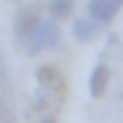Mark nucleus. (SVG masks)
<instances>
[{"instance_id":"1","label":"nucleus","mask_w":123,"mask_h":123,"mask_svg":"<svg viewBox=\"0 0 123 123\" xmlns=\"http://www.w3.org/2000/svg\"><path fill=\"white\" fill-rule=\"evenodd\" d=\"M60 26L49 17V20H40V26L34 29V34L29 37V43H26V52H29L31 57L34 55H40L43 49H57L60 46Z\"/></svg>"},{"instance_id":"2","label":"nucleus","mask_w":123,"mask_h":123,"mask_svg":"<svg viewBox=\"0 0 123 123\" xmlns=\"http://www.w3.org/2000/svg\"><path fill=\"white\" fill-rule=\"evenodd\" d=\"M40 3H29V6H20L17 14H14V40L17 43H29V37L34 34V29L40 26Z\"/></svg>"},{"instance_id":"3","label":"nucleus","mask_w":123,"mask_h":123,"mask_svg":"<svg viewBox=\"0 0 123 123\" xmlns=\"http://www.w3.org/2000/svg\"><path fill=\"white\" fill-rule=\"evenodd\" d=\"M120 9H123V0H89L86 3L89 17L97 20V23H112Z\"/></svg>"},{"instance_id":"4","label":"nucleus","mask_w":123,"mask_h":123,"mask_svg":"<svg viewBox=\"0 0 123 123\" xmlns=\"http://www.w3.org/2000/svg\"><path fill=\"white\" fill-rule=\"evenodd\" d=\"M72 34H74L77 43H92L94 37L100 34V23L92 20V17H77V20L72 23Z\"/></svg>"},{"instance_id":"5","label":"nucleus","mask_w":123,"mask_h":123,"mask_svg":"<svg viewBox=\"0 0 123 123\" xmlns=\"http://www.w3.org/2000/svg\"><path fill=\"white\" fill-rule=\"evenodd\" d=\"M109 66H103V63H97L92 69V74H89V94L92 97H100V94L106 92V86H109Z\"/></svg>"},{"instance_id":"6","label":"nucleus","mask_w":123,"mask_h":123,"mask_svg":"<svg viewBox=\"0 0 123 123\" xmlns=\"http://www.w3.org/2000/svg\"><path fill=\"white\" fill-rule=\"evenodd\" d=\"M37 83L43 89H52V92H60L63 89V77H60V72L55 66H40L37 69Z\"/></svg>"},{"instance_id":"7","label":"nucleus","mask_w":123,"mask_h":123,"mask_svg":"<svg viewBox=\"0 0 123 123\" xmlns=\"http://www.w3.org/2000/svg\"><path fill=\"white\" fill-rule=\"evenodd\" d=\"M72 12H74V0H49V17H52L55 23L69 20Z\"/></svg>"},{"instance_id":"8","label":"nucleus","mask_w":123,"mask_h":123,"mask_svg":"<svg viewBox=\"0 0 123 123\" xmlns=\"http://www.w3.org/2000/svg\"><path fill=\"white\" fill-rule=\"evenodd\" d=\"M3 69H6V66H3V57H0V80L6 77V72H3Z\"/></svg>"}]
</instances>
